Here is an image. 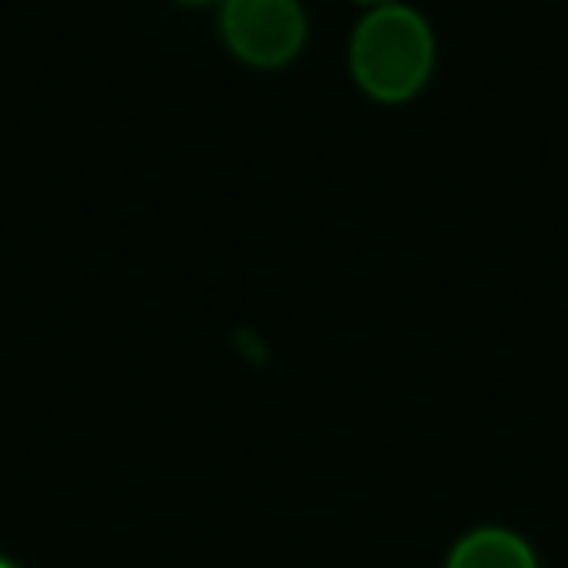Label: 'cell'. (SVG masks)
<instances>
[{
  "label": "cell",
  "instance_id": "7a4b0ae2",
  "mask_svg": "<svg viewBox=\"0 0 568 568\" xmlns=\"http://www.w3.org/2000/svg\"><path fill=\"white\" fill-rule=\"evenodd\" d=\"M220 33L243 63L280 70L303 53L310 20L300 0H223Z\"/></svg>",
  "mask_w": 568,
  "mask_h": 568
},
{
  "label": "cell",
  "instance_id": "6da1fadb",
  "mask_svg": "<svg viewBox=\"0 0 568 568\" xmlns=\"http://www.w3.org/2000/svg\"><path fill=\"white\" fill-rule=\"evenodd\" d=\"M436 73L433 23L396 0L366 10L349 37V77L376 103L416 100Z\"/></svg>",
  "mask_w": 568,
  "mask_h": 568
},
{
  "label": "cell",
  "instance_id": "3957f363",
  "mask_svg": "<svg viewBox=\"0 0 568 568\" xmlns=\"http://www.w3.org/2000/svg\"><path fill=\"white\" fill-rule=\"evenodd\" d=\"M446 568H539L532 546L509 529H476L449 556Z\"/></svg>",
  "mask_w": 568,
  "mask_h": 568
},
{
  "label": "cell",
  "instance_id": "5b68a950",
  "mask_svg": "<svg viewBox=\"0 0 568 568\" xmlns=\"http://www.w3.org/2000/svg\"><path fill=\"white\" fill-rule=\"evenodd\" d=\"M176 3H190V7H203V3H216V0H176Z\"/></svg>",
  "mask_w": 568,
  "mask_h": 568
},
{
  "label": "cell",
  "instance_id": "277c9868",
  "mask_svg": "<svg viewBox=\"0 0 568 568\" xmlns=\"http://www.w3.org/2000/svg\"><path fill=\"white\" fill-rule=\"evenodd\" d=\"M349 3H356L363 10H376V7H386V3H396V0H349Z\"/></svg>",
  "mask_w": 568,
  "mask_h": 568
},
{
  "label": "cell",
  "instance_id": "8992f818",
  "mask_svg": "<svg viewBox=\"0 0 568 568\" xmlns=\"http://www.w3.org/2000/svg\"><path fill=\"white\" fill-rule=\"evenodd\" d=\"M0 568H13V566H7V562H3V559H0Z\"/></svg>",
  "mask_w": 568,
  "mask_h": 568
}]
</instances>
